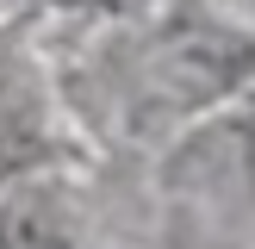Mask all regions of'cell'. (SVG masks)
I'll use <instances>...</instances> for the list:
<instances>
[{
  "label": "cell",
  "mask_w": 255,
  "mask_h": 249,
  "mask_svg": "<svg viewBox=\"0 0 255 249\" xmlns=\"http://www.w3.org/2000/svg\"><path fill=\"white\" fill-rule=\"evenodd\" d=\"M255 69V37H237L212 19H181L156 37L143 87L162 106H206Z\"/></svg>",
  "instance_id": "6da1fadb"
},
{
  "label": "cell",
  "mask_w": 255,
  "mask_h": 249,
  "mask_svg": "<svg viewBox=\"0 0 255 249\" xmlns=\"http://www.w3.org/2000/svg\"><path fill=\"white\" fill-rule=\"evenodd\" d=\"M0 249H75L69 206L44 187H19L0 206Z\"/></svg>",
  "instance_id": "7a4b0ae2"
}]
</instances>
